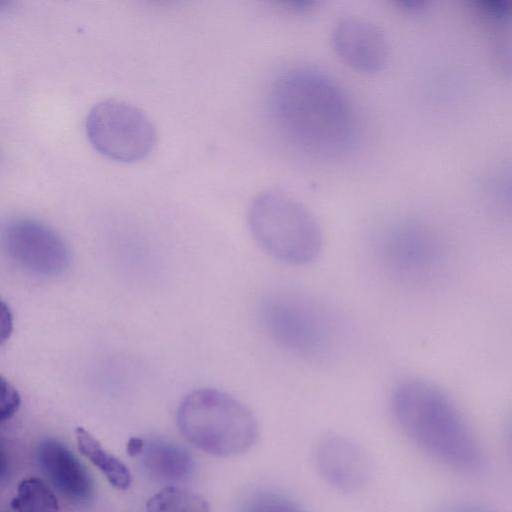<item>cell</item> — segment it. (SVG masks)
Wrapping results in <instances>:
<instances>
[{"label": "cell", "mask_w": 512, "mask_h": 512, "mask_svg": "<svg viewBox=\"0 0 512 512\" xmlns=\"http://www.w3.org/2000/svg\"><path fill=\"white\" fill-rule=\"evenodd\" d=\"M86 132L100 154L122 163L145 159L157 139L155 126L147 114L118 99H105L92 107L86 119Z\"/></svg>", "instance_id": "obj_6"}, {"label": "cell", "mask_w": 512, "mask_h": 512, "mask_svg": "<svg viewBox=\"0 0 512 512\" xmlns=\"http://www.w3.org/2000/svg\"><path fill=\"white\" fill-rule=\"evenodd\" d=\"M145 439L140 437H131L126 445V453L130 457H139L143 451Z\"/></svg>", "instance_id": "obj_21"}, {"label": "cell", "mask_w": 512, "mask_h": 512, "mask_svg": "<svg viewBox=\"0 0 512 512\" xmlns=\"http://www.w3.org/2000/svg\"><path fill=\"white\" fill-rule=\"evenodd\" d=\"M382 261L396 277L411 283L431 280L442 268L444 248L428 229L404 224L391 230L381 246Z\"/></svg>", "instance_id": "obj_7"}, {"label": "cell", "mask_w": 512, "mask_h": 512, "mask_svg": "<svg viewBox=\"0 0 512 512\" xmlns=\"http://www.w3.org/2000/svg\"><path fill=\"white\" fill-rule=\"evenodd\" d=\"M2 240L14 260L39 274H57L70 260L63 239L49 227L33 220L10 223L3 231Z\"/></svg>", "instance_id": "obj_8"}, {"label": "cell", "mask_w": 512, "mask_h": 512, "mask_svg": "<svg viewBox=\"0 0 512 512\" xmlns=\"http://www.w3.org/2000/svg\"><path fill=\"white\" fill-rule=\"evenodd\" d=\"M147 512H210L208 501L201 495L177 486H168L146 502Z\"/></svg>", "instance_id": "obj_14"}, {"label": "cell", "mask_w": 512, "mask_h": 512, "mask_svg": "<svg viewBox=\"0 0 512 512\" xmlns=\"http://www.w3.org/2000/svg\"><path fill=\"white\" fill-rule=\"evenodd\" d=\"M449 512H496L487 505L480 503H463L455 506Z\"/></svg>", "instance_id": "obj_20"}, {"label": "cell", "mask_w": 512, "mask_h": 512, "mask_svg": "<svg viewBox=\"0 0 512 512\" xmlns=\"http://www.w3.org/2000/svg\"><path fill=\"white\" fill-rule=\"evenodd\" d=\"M139 458L148 476L161 482L184 481L195 469L194 459L187 449L163 439L145 440Z\"/></svg>", "instance_id": "obj_12"}, {"label": "cell", "mask_w": 512, "mask_h": 512, "mask_svg": "<svg viewBox=\"0 0 512 512\" xmlns=\"http://www.w3.org/2000/svg\"><path fill=\"white\" fill-rule=\"evenodd\" d=\"M41 468L53 486L74 501H86L93 493V481L85 466L61 441L43 440L37 451Z\"/></svg>", "instance_id": "obj_11"}, {"label": "cell", "mask_w": 512, "mask_h": 512, "mask_svg": "<svg viewBox=\"0 0 512 512\" xmlns=\"http://www.w3.org/2000/svg\"><path fill=\"white\" fill-rule=\"evenodd\" d=\"M276 99L282 124L302 147L334 156L354 143V106L343 87L325 72L312 68L289 72L280 82Z\"/></svg>", "instance_id": "obj_2"}, {"label": "cell", "mask_w": 512, "mask_h": 512, "mask_svg": "<svg viewBox=\"0 0 512 512\" xmlns=\"http://www.w3.org/2000/svg\"><path fill=\"white\" fill-rule=\"evenodd\" d=\"M13 329L12 313L5 302L0 300V345L8 340Z\"/></svg>", "instance_id": "obj_18"}, {"label": "cell", "mask_w": 512, "mask_h": 512, "mask_svg": "<svg viewBox=\"0 0 512 512\" xmlns=\"http://www.w3.org/2000/svg\"><path fill=\"white\" fill-rule=\"evenodd\" d=\"M248 226L260 247L283 263L306 265L321 252L323 236L317 220L285 192L259 193L249 206Z\"/></svg>", "instance_id": "obj_5"}, {"label": "cell", "mask_w": 512, "mask_h": 512, "mask_svg": "<svg viewBox=\"0 0 512 512\" xmlns=\"http://www.w3.org/2000/svg\"><path fill=\"white\" fill-rule=\"evenodd\" d=\"M258 318L267 335L290 353L311 361L336 356L343 343L342 323L327 306L300 292L265 295Z\"/></svg>", "instance_id": "obj_3"}, {"label": "cell", "mask_w": 512, "mask_h": 512, "mask_svg": "<svg viewBox=\"0 0 512 512\" xmlns=\"http://www.w3.org/2000/svg\"><path fill=\"white\" fill-rule=\"evenodd\" d=\"M10 468V458L7 446L3 439L0 437V481L5 479L8 475Z\"/></svg>", "instance_id": "obj_19"}, {"label": "cell", "mask_w": 512, "mask_h": 512, "mask_svg": "<svg viewBox=\"0 0 512 512\" xmlns=\"http://www.w3.org/2000/svg\"><path fill=\"white\" fill-rule=\"evenodd\" d=\"M315 466L323 481L342 493H355L366 486L372 464L366 451L352 439L330 434L315 449Z\"/></svg>", "instance_id": "obj_9"}, {"label": "cell", "mask_w": 512, "mask_h": 512, "mask_svg": "<svg viewBox=\"0 0 512 512\" xmlns=\"http://www.w3.org/2000/svg\"><path fill=\"white\" fill-rule=\"evenodd\" d=\"M331 42L339 57L359 71L377 72L389 57L384 31L362 16L346 15L338 19L332 28Z\"/></svg>", "instance_id": "obj_10"}, {"label": "cell", "mask_w": 512, "mask_h": 512, "mask_svg": "<svg viewBox=\"0 0 512 512\" xmlns=\"http://www.w3.org/2000/svg\"><path fill=\"white\" fill-rule=\"evenodd\" d=\"M75 437L81 454L100 470L114 488H129L132 477L128 467L119 458L107 451L99 440L83 427L75 429Z\"/></svg>", "instance_id": "obj_13"}, {"label": "cell", "mask_w": 512, "mask_h": 512, "mask_svg": "<svg viewBox=\"0 0 512 512\" xmlns=\"http://www.w3.org/2000/svg\"><path fill=\"white\" fill-rule=\"evenodd\" d=\"M16 512H58V500L49 485L37 477L23 479L11 502Z\"/></svg>", "instance_id": "obj_15"}, {"label": "cell", "mask_w": 512, "mask_h": 512, "mask_svg": "<svg viewBox=\"0 0 512 512\" xmlns=\"http://www.w3.org/2000/svg\"><path fill=\"white\" fill-rule=\"evenodd\" d=\"M390 408L406 437L442 466L465 475H479L487 457L456 403L435 384L409 379L392 392Z\"/></svg>", "instance_id": "obj_1"}, {"label": "cell", "mask_w": 512, "mask_h": 512, "mask_svg": "<svg viewBox=\"0 0 512 512\" xmlns=\"http://www.w3.org/2000/svg\"><path fill=\"white\" fill-rule=\"evenodd\" d=\"M245 512H305L293 499L273 491L254 494L246 505Z\"/></svg>", "instance_id": "obj_16"}, {"label": "cell", "mask_w": 512, "mask_h": 512, "mask_svg": "<svg viewBox=\"0 0 512 512\" xmlns=\"http://www.w3.org/2000/svg\"><path fill=\"white\" fill-rule=\"evenodd\" d=\"M21 403L17 389L0 375V422L13 417Z\"/></svg>", "instance_id": "obj_17"}, {"label": "cell", "mask_w": 512, "mask_h": 512, "mask_svg": "<svg viewBox=\"0 0 512 512\" xmlns=\"http://www.w3.org/2000/svg\"><path fill=\"white\" fill-rule=\"evenodd\" d=\"M177 425L188 442L218 457L245 453L259 435L255 416L242 402L210 388L195 390L182 400Z\"/></svg>", "instance_id": "obj_4"}]
</instances>
